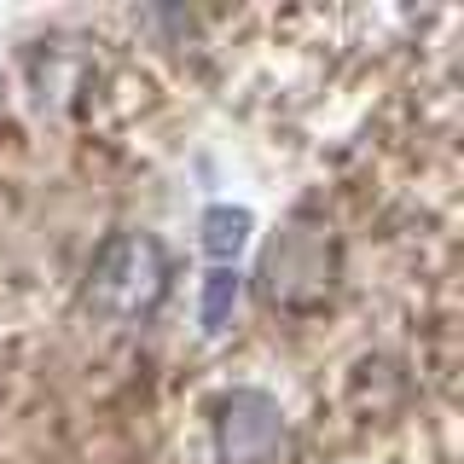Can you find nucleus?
<instances>
[{
	"label": "nucleus",
	"instance_id": "obj_1",
	"mask_svg": "<svg viewBox=\"0 0 464 464\" xmlns=\"http://www.w3.org/2000/svg\"><path fill=\"white\" fill-rule=\"evenodd\" d=\"M169 296V250L151 232H111L93 250L87 267V308L116 319V325H134L151 319Z\"/></svg>",
	"mask_w": 464,
	"mask_h": 464
},
{
	"label": "nucleus",
	"instance_id": "obj_2",
	"mask_svg": "<svg viewBox=\"0 0 464 464\" xmlns=\"http://www.w3.org/2000/svg\"><path fill=\"white\" fill-rule=\"evenodd\" d=\"M337 285V238L325 221L296 215L261 256V296L285 314H314Z\"/></svg>",
	"mask_w": 464,
	"mask_h": 464
},
{
	"label": "nucleus",
	"instance_id": "obj_3",
	"mask_svg": "<svg viewBox=\"0 0 464 464\" xmlns=\"http://www.w3.org/2000/svg\"><path fill=\"white\" fill-rule=\"evenodd\" d=\"M215 459L221 464H285L290 424L279 401L261 389H227L215 401Z\"/></svg>",
	"mask_w": 464,
	"mask_h": 464
},
{
	"label": "nucleus",
	"instance_id": "obj_4",
	"mask_svg": "<svg viewBox=\"0 0 464 464\" xmlns=\"http://www.w3.org/2000/svg\"><path fill=\"white\" fill-rule=\"evenodd\" d=\"M250 238V209H232V203H215L203 215V250L215 256V267H232V256Z\"/></svg>",
	"mask_w": 464,
	"mask_h": 464
},
{
	"label": "nucleus",
	"instance_id": "obj_5",
	"mask_svg": "<svg viewBox=\"0 0 464 464\" xmlns=\"http://www.w3.org/2000/svg\"><path fill=\"white\" fill-rule=\"evenodd\" d=\"M238 267H209L203 279V331H227L232 314H238Z\"/></svg>",
	"mask_w": 464,
	"mask_h": 464
}]
</instances>
